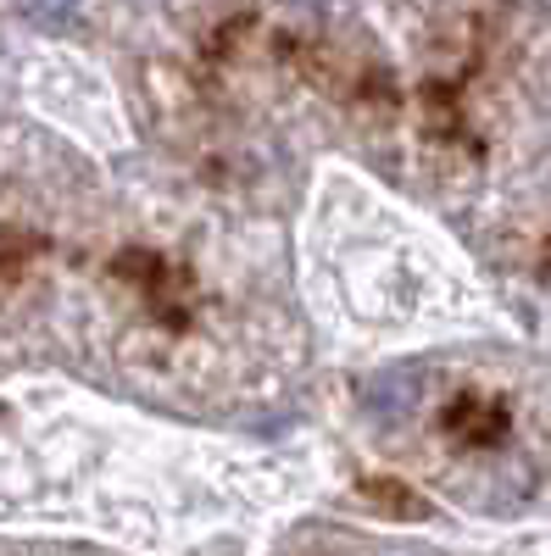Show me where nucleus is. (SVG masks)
Segmentation results:
<instances>
[{
    "label": "nucleus",
    "mask_w": 551,
    "mask_h": 556,
    "mask_svg": "<svg viewBox=\"0 0 551 556\" xmlns=\"http://www.w3.org/2000/svg\"><path fill=\"white\" fill-rule=\"evenodd\" d=\"M17 7H23L28 17H39V23H62L78 0H17Z\"/></svg>",
    "instance_id": "nucleus-1"
}]
</instances>
